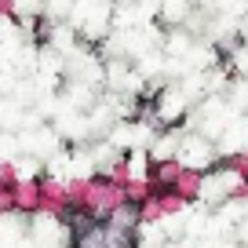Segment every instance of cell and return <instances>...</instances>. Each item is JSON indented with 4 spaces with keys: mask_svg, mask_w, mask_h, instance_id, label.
<instances>
[{
    "mask_svg": "<svg viewBox=\"0 0 248 248\" xmlns=\"http://www.w3.org/2000/svg\"><path fill=\"white\" fill-rule=\"evenodd\" d=\"M219 168H230L233 175L241 179V183H248V150H241V154L226 157V161H219Z\"/></svg>",
    "mask_w": 248,
    "mask_h": 248,
    "instance_id": "cell-10",
    "label": "cell"
},
{
    "mask_svg": "<svg viewBox=\"0 0 248 248\" xmlns=\"http://www.w3.org/2000/svg\"><path fill=\"white\" fill-rule=\"evenodd\" d=\"M0 183H4V186H15V183H18L15 164H0Z\"/></svg>",
    "mask_w": 248,
    "mask_h": 248,
    "instance_id": "cell-11",
    "label": "cell"
},
{
    "mask_svg": "<svg viewBox=\"0 0 248 248\" xmlns=\"http://www.w3.org/2000/svg\"><path fill=\"white\" fill-rule=\"evenodd\" d=\"M0 18H15V0H0Z\"/></svg>",
    "mask_w": 248,
    "mask_h": 248,
    "instance_id": "cell-13",
    "label": "cell"
},
{
    "mask_svg": "<svg viewBox=\"0 0 248 248\" xmlns=\"http://www.w3.org/2000/svg\"><path fill=\"white\" fill-rule=\"evenodd\" d=\"M154 197H157V208H161V216H175V212L186 208V201H183L179 194H171V190H154Z\"/></svg>",
    "mask_w": 248,
    "mask_h": 248,
    "instance_id": "cell-9",
    "label": "cell"
},
{
    "mask_svg": "<svg viewBox=\"0 0 248 248\" xmlns=\"http://www.w3.org/2000/svg\"><path fill=\"white\" fill-rule=\"evenodd\" d=\"M106 223L117 226V230H139V212H135L132 201H124V204H117V208L106 216Z\"/></svg>",
    "mask_w": 248,
    "mask_h": 248,
    "instance_id": "cell-6",
    "label": "cell"
},
{
    "mask_svg": "<svg viewBox=\"0 0 248 248\" xmlns=\"http://www.w3.org/2000/svg\"><path fill=\"white\" fill-rule=\"evenodd\" d=\"M4 212H11V186L0 183V216H4Z\"/></svg>",
    "mask_w": 248,
    "mask_h": 248,
    "instance_id": "cell-12",
    "label": "cell"
},
{
    "mask_svg": "<svg viewBox=\"0 0 248 248\" xmlns=\"http://www.w3.org/2000/svg\"><path fill=\"white\" fill-rule=\"evenodd\" d=\"M179 168H183L179 161H161V157H157V161H150V171H146L150 190H171V183H175Z\"/></svg>",
    "mask_w": 248,
    "mask_h": 248,
    "instance_id": "cell-4",
    "label": "cell"
},
{
    "mask_svg": "<svg viewBox=\"0 0 248 248\" xmlns=\"http://www.w3.org/2000/svg\"><path fill=\"white\" fill-rule=\"evenodd\" d=\"M150 194H154V190H150L146 175H132V179H128V183H124V201H132V204L146 201Z\"/></svg>",
    "mask_w": 248,
    "mask_h": 248,
    "instance_id": "cell-8",
    "label": "cell"
},
{
    "mask_svg": "<svg viewBox=\"0 0 248 248\" xmlns=\"http://www.w3.org/2000/svg\"><path fill=\"white\" fill-rule=\"evenodd\" d=\"M11 212L37 216L40 212V179H18L11 186Z\"/></svg>",
    "mask_w": 248,
    "mask_h": 248,
    "instance_id": "cell-2",
    "label": "cell"
},
{
    "mask_svg": "<svg viewBox=\"0 0 248 248\" xmlns=\"http://www.w3.org/2000/svg\"><path fill=\"white\" fill-rule=\"evenodd\" d=\"M124 204V186L113 183L109 175H92L84 179V194H80V208L95 219V223H106V216Z\"/></svg>",
    "mask_w": 248,
    "mask_h": 248,
    "instance_id": "cell-1",
    "label": "cell"
},
{
    "mask_svg": "<svg viewBox=\"0 0 248 248\" xmlns=\"http://www.w3.org/2000/svg\"><path fill=\"white\" fill-rule=\"evenodd\" d=\"M102 245L106 248H139V237H135V230H117V226L102 223Z\"/></svg>",
    "mask_w": 248,
    "mask_h": 248,
    "instance_id": "cell-7",
    "label": "cell"
},
{
    "mask_svg": "<svg viewBox=\"0 0 248 248\" xmlns=\"http://www.w3.org/2000/svg\"><path fill=\"white\" fill-rule=\"evenodd\" d=\"M201 186H204V175L197 168H179L175 183H171V194H179L186 204H190L194 197H201Z\"/></svg>",
    "mask_w": 248,
    "mask_h": 248,
    "instance_id": "cell-5",
    "label": "cell"
},
{
    "mask_svg": "<svg viewBox=\"0 0 248 248\" xmlns=\"http://www.w3.org/2000/svg\"><path fill=\"white\" fill-rule=\"evenodd\" d=\"M40 212H47V216H59V219L70 212V194H66V183L40 179Z\"/></svg>",
    "mask_w": 248,
    "mask_h": 248,
    "instance_id": "cell-3",
    "label": "cell"
}]
</instances>
